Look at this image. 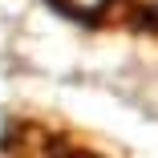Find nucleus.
<instances>
[{
	"instance_id": "nucleus-1",
	"label": "nucleus",
	"mask_w": 158,
	"mask_h": 158,
	"mask_svg": "<svg viewBox=\"0 0 158 158\" xmlns=\"http://www.w3.org/2000/svg\"><path fill=\"white\" fill-rule=\"evenodd\" d=\"M4 154L8 158H98L93 150L69 138H57L41 126H16L12 134H4Z\"/></svg>"
},
{
	"instance_id": "nucleus-2",
	"label": "nucleus",
	"mask_w": 158,
	"mask_h": 158,
	"mask_svg": "<svg viewBox=\"0 0 158 158\" xmlns=\"http://www.w3.org/2000/svg\"><path fill=\"white\" fill-rule=\"evenodd\" d=\"M49 4L61 12V16H77V20H93V16H102L114 0H49Z\"/></svg>"
}]
</instances>
